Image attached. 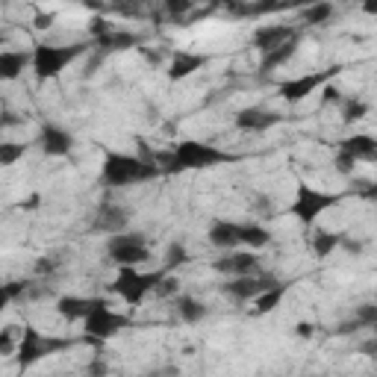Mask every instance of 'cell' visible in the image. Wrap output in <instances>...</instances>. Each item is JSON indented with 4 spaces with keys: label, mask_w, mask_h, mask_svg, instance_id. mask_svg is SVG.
<instances>
[{
    "label": "cell",
    "mask_w": 377,
    "mask_h": 377,
    "mask_svg": "<svg viewBox=\"0 0 377 377\" xmlns=\"http://www.w3.org/2000/svg\"><path fill=\"white\" fill-rule=\"evenodd\" d=\"M160 174H162V168L156 165V156H133V154L109 151L104 156L101 183L109 188H124L133 183H147Z\"/></svg>",
    "instance_id": "6da1fadb"
},
{
    "label": "cell",
    "mask_w": 377,
    "mask_h": 377,
    "mask_svg": "<svg viewBox=\"0 0 377 377\" xmlns=\"http://www.w3.org/2000/svg\"><path fill=\"white\" fill-rule=\"evenodd\" d=\"M233 156L218 151L215 145H206V142H180L171 154L165 156H156V165L162 168V174H180V171H195V168H212V165H224L230 162Z\"/></svg>",
    "instance_id": "7a4b0ae2"
},
{
    "label": "cell",
    "mask_w": 377,
    "mask_h": 377,
    "mask_svg": "<svg viewBox=\"0 0 377 377\" xmlns=\"http://www.w3.org/2000/svg\"><path fill=\"white\" fill-rule=\"evenodd\" d=\"M92 45H36L33 47V71L38 80H53L74 59H80Z\"/></svg>",
    "instance_id": "3957f363"
},
{
    "label": "cell",
    "mask_w": 377,
    "mask_h": 377,
    "mask_svg": "<svg viewBox=\"0 0 377 377\" xmlns=\"http://www.w3.org/2000/svg\"><path fill=\"white\" fill-rule=\"evenodd\" d=\"M71 345H74V339H56V336H45V333H38L33 324H27L24 333H21V342H18V354L15 356H18V365L27 369V365H36L38 360H45V356L71 348Z\"/></svg>",
    "instance_id": "277c9868"
},
{
    "label": "cell",
    "mask_w": 377,
    "mask_h": 377,
    "mask_svg": "<svg viewBox=\"0 0 377 377\" xmlns=\"http://www.w3.org/2000/svg\"><path fill=\"white\" fill-rule=\"evenodd\" d=\"M162 274L168 271H151V274H142L138 269H118V277L112 280V286H109V292L124 297L130 306L142 304L147 295H154L156 283L162 280Z\"/></svg>",
    "instance_id": "5b68a950"
},
{
    "label": "cell",
    "mask_w": 377,
    "mask_h": 377,
    "mask_svg": "<svg viewBox=\"0 0 377 377\" xmlns=\"http://www.w3.org/2000/svg\"><path fill=\"white\" fill-rule=\"evenodd\" d=\"M106 254L118 269H136L138 263H147L154 260L151 247H147L145 236L142 233H118V236H109L106 242Z\"/></svg>",
    "instance_id": "8992f818"
},
{
    "label": "cell",
    "mask_w": 377,
    "mask_h": 377,
    "mask_svg": "<svg viewBox=\"0 0 377 377\" xmlns=\"http://www.w3.org/2000/svg\"><path fill=\"white\" fill-rule=\"evenodd\" d=\"M127 324H130L127 315L112 313L104 297H95V306H92V313H88V319L83 321V330H86V339L88 342L101 345L104 339H109V336H115L118 330H124Z\"/></svg>",
    "instance_id": "52a82bcc"
},
{
    "label": "cell",
    "mask_w": 377,
    "mask_h": 377,
    "mask_svg": "<svg viewBox=\"0 0 377 377\" xmlns=\"http://www.w3.org/2000/svg\"><path fill=\"white\" fill-rule=\"evenodd\" d=\"M336 204H339V195H327V192H319V188L301 183V186H297L295 201H292V206H289V212H292L301 224H313L321 212H327V210H330V206H336Z\"/></svg>",
    "instance_id": "ba28073f"
},
{
    "label": "cell",
    "mask_w": 377,
    "mask_h": 377,
    "mask_svg": "<svg viewBox=\"0 0 377 377\" xmlns=\"http://www.w3.org/2000/svg\"><path fill=\"white\" fill-rule=\"evenodd\" d=\"M339 71H342V65H330V68H324V71H310V74L295 77V80H286V83H280V97L286 104H301L315 88H324Z\"/></svg>",
    "instance_id": "9c48e42d"
},
{
    "label": "cell",
    "mask_w": 377,
    "mask_h": 377,
    "mask_svg": "<svg viewBox=\"0 0 377 377\" xmlns=\"http://www.w3.org/2000/svg\"><path fill=\"white\" fill-rule=\"evenodd\" d=\"M277 280L271 274H254V277H230L227 283H221V292L233 301H256L263 292L274 289Z\"/></svg>",
    "instance_id": "30bf717a"
},
{
    "label": "cell",
    "mask_w": 377,
    "mask_h": 377,
    "mask_svg": "<svg viewBox=\"0 0 377 377\" xmlns=\"http://www.w3.org/2000/svg\"><path fill=\"white\" fill-rule=\"evenodd\" d=\"M212 271L224 277H254L260 271V256L254 251H227L224 256H218L212 263Z\"/></svg>",
    "instance_id": "8fae6325"
},
{
    "label": "cell",
    "mask_w": 377,
    "mask_h": 377,
    "mask_svg": "<svg viewBox=\"0 0 377 377\" xmlns=\"http://www.w3.org/2000/svg\"><path fill=\"white\" fill-rule=\"evenodd\" d=\"M236 130H245V133H265L277 127L283 121L280 112H274V109H263V106H247L242 112H236Z\"/></svg>",
    "instance_id": "7c38bea8"
},
{
    "label": "cell",
    "mask_w": 377,
    "mask_h": 377,
    "mask_svg": "<svg viewBox=\"0 0 377 377\" xmlns=\"http://www.w3.org/2000/svg\"><path fill=\"white\" fill-rule=\"evenodd\" d=\"M292 38H297V27H292V24H263V27L254 29L251 45L260 53H269V51H274V47L292 42Z\"/></svg>",
    "instance_id": "4fadbf2b"
},
{
    "label": "cell",
    "mask_w": 377,
    "mask_h": 377,
    "mask_svg": "<svg viewBox=\"0 0 377 377\" xmlns=\"http://www.w3.org/2000/svg\"><path fill=\"white\" fill-rule=\"evenodd\" d=\"M127 224H130V212H127L124 206H118V204H101L97 206V212H95V221H92L95 230L109 233V236L124 233Z\"/></svg>",
    "instance_id": "5bb4252c"
},
{
    "label": "cell",
    "mask_w": 377,
    "mask_h": 377,
    "mask_svg": "<svg viewBox=\"0 0 377 377\" xmlns=\"http://www.w3.org/2000/svg\"><path fill=\"white\" fill-rule=\"evenodd\" d=\"M38 147H42L45 156H68L74 147V138L68 130H62V127L45 124L42 133H38Z\"/></svg>",
    "instance_id": "9a60e30c"
},
{
    "label": "cell",
    "mask_w": 377,
    "mask_h": 377,
    "mask_svg": "<svg viewBox=\"0 0 377 377\" xmlns=\"http://www.w3.org/2000/svg\"><path fill=\"white\" fill-rule=\"evenodd\" d=\"M206 65V56L204 53H192V51H174L171 62H168V80L171 83H180L186 77H192L195 71H201Z\"/></svg>",
    "instance_id": "2e32d148"
},
{
    "label": "cell",
    "mask_w": 377,
    "mask_h": 377,
    "mask_svg": "<svg viewBox=\"0 0 377 377\" xmlns=\"http://www.w3.org/2000/svg\"><path fill=\"white\" fill-rule=\"evenodd\" d=\"M210 242H212V247H221V251H239L242 224H236V221H212Z\"/></svg>",
    "instance_id": "e0dca14e"
},
{
    "label": "cell",
    "mask_w": 377,
    "mask_h": 377,
    "mask_svg": "<svg viewBox=\"0 0 377 377\" xmlns=\"http://www.w3.org/2000/svg\"><path fill=\"white\" fill-rule=\"evenodd\" d=\"M339 151L351 154L356 162H360V160L374 162V160H377V138L369 136V133H354V136H348V138H342V142H339Z\"/></svg>",
    "instance_id": "ac0fdd59"
},
{
    "label": "cell",
    "mask_w": 377,
    "mask_h": 377,
    "mask_svg": "<svg viewBox=\"0 0 377 377\" xmlns=\"http://www.w3.org/2000/svg\"><path fill=\"white\" fill-rule=\"evenodd\" d=\"M95 306V297H80V295H62L56 301V313L65 321H86Z\"/></svg>",
    "instance_id": "d6986e66"
},
{
    "label": "cell",
    "mask_w": 377,
    "mask_h": 377,
    "mask_svg": "<svg viewBox=\"0 0 377 377\" xmlns=\"http://www.w3.org/2000/svg\"><path fill=\"white\" fill-rule=\"evenodd\" d=\"M27 65H33V53H24V51H3V53H0V80H6V83L18 80Z\"/></svg>",
    "instance_id": "ffe728a7"
},
{
    "label": "cell",
    "mask_w": 377,
    "mask_h": 377,
    "mask_svg": "<svg viewBox=\"0 0 377 377\" xmlns=\"http://www.w3.org/2000/svg\"><path fill=\"white\" fill-rule=\"evenodd\" d=\"M136 45H138V36L130 33V29H112L109 36H104V38H97V42H95V47H97L101 53L130 51V47H136Z\"/></svg>",
    "instance_id": "44dd1931"
},
{
    "label": "cell",
    "mask_w": 377,
    "mask_h": 377,
    "mask_svg": "<svg viewBox=\"0 0 377 377\" xmlns=\"http://www.w3.org/2000/svg\"><path fill=\"white\" fill-rule=\"evenodd\" d=\"M297 45H301V36L292 38V42H286V45H280V47H274V51H269V53H263L260 71H277V68H283L297 53Z\"/></svg>",
    "instance_id": "7402d4cb"
},
{
    "label": "cell",
    "mask_w": 377,
    "mask_h": 377,
    "mask_svg": "<svg viewBox=\"0 0 377 377\" xmlns=\"http://www.w3.org/2000/svg\"><path fill=\"white\" fill-rule=\"evenodd\" d=\"M242 245L251 247V251H260V247L271 245V230L260 221H247L242 224Z\"/></svg>",
    "instance_id": "603a6c76"
},
{
    "label": "cell",
    "mask_w": 377,
    "mask_h": 377,
    "mask_svg": "<svg viewBox=\"0 0 377 377\" xmlns=\"http://www.w3.org/2000/svg\"><path fill=\"white\" fill-rule=\"evenodd\" d=\"M177 315H180L186 324H197L206 319V304L192 295H183V297H177Z\"/></svg>",
    "instance_id": "cb8c5ba5"
},
{
    "label": "cell",
    "mask_w": 377,
    "mask_h": 377,
    "mask_svg": "<svg viewBox=\"0 0 377 377\" xmlns=\"http://www.w3.org/2000/svg\"><path fill=\"white\" fill-rule=\"evenodd\" d=\"M286 292H289V283H277L274 289L263 292V295L254 301V315H269V313H274L277 306H280V301H283Z\"/></svg>",
    "instance_id": "d4e9b609"
},
{
    "label": "cell",
    "mask_w": 377,
    "mask_h": 377,
    "mask_svg": "<svg viewBox=\"0 0 377 377\" xmlns=\"http://www.w3.org/2000/svg\"><path fill=\"white\" fill-rule=\"evenodd\" d=\"M342 245V233H333V230H315L313 236V254L319 260H327L333 251H339Z\"/></svg>",
    "instance_id": "484cf974"
},
{
    "label": "cell",
    "mask_w": 377,
    "mask_h": 377,
    "mask_svg": "<svg viewBox=\"0 0 377 377\" xmlns=\"http://www.w3.org/2000/svg\"><path fill=\"white\" fill-rule=\"evenodd\" d=\"M330 18H333V3H313L301 12V21L306 27H321L330 21Z\"/></svg>",
    "instance_id": "4316f807"
},
{
    "label": "cell",
    "mask_w": 377,
    "mask_h": 377,
    "mask_svg": "<svg viewBox=\"0 0 377 377\" xmlns=\"http://www.w3.org/2000/svg\"><path fill=\"white\" fill-rule=\"evenodd\" d=\"M365 115H369V104L360 101V97H345V104H342V121L345 124H356V121H363Z\"/></svg>",
    "instance_id": "83f0119b"
},
{
    "label": "cell",
    "mask_w": 377,
    "mask_h": 377,
    "mask_svg": "<svg viewBox=\"0 0 377 377\" xmlns=\"http://www.w3.org/2000/svg\"><path fill=\"white\" fill-rule=\"evenodd\" d=\"M24 154H27L24 142H3V145H0V165H3V168L15 165L18 160H24Z\"/></svg>",
    "instance_id": "f1b7e54d"
},
{
    "label": "cell",
    "mask_w": 377,
    "mask_h": 377,
    "mask_svg": "<svg viewBox=\"0 0 377 377\" xmlns=\"http://www.w3.org/2000/svg\"><path fill=\"white\" fill-rule=\"evenodd\" d=\"M188 260V251H186V245L183 242H171L165 247V271H174V269H180V265Z\"/></svg>",
    "instance_id": "f546056e"
},
{
    "label": "cell",
    "mask_w": 377,
    "mask_h": 377,
    "mask_svg": "<svg viewBox=\"0 0 377 377\" xmlns=\"http://www.w3.org/2000/svg\"><path fill=\"white\" fill-rule=\"evenodd\" d=\"M33 292V283L29 280H9L3 283V301H18V297H27Z\"/></svg>",
    "instance_id": "4dcf8cb0"
},
{
    "label": "cell",
    "mask_w": 377,
    "mask_h": 377,
    "mask_svg": "<svg viewBox=\"0 0 377 377\" xmlns=\"http://www.w3.org/2000/svg\"><path fill=\"white\" fill-rule=\"evenodd\" d=\"M177 292H180V280H177L174 274H162V280L156 283V289H154L156 297H174Z\"/></svg>",
    "instance_id": "1f68e13d"
},
{
    "label": "cell",
    "mask_w": 377,
    "mask_h": 377,
    "mask_svg": "<svg viewBox=\"0 0 377 377\" xmlns=\"http://www.w3.org/2000/svg\"><path fill=\"white\" fill-rule=\"evenodd\" d=\"M354 319L360 321L363 327H372V330H374V327H377V301L374 304H360V306H356Z\"/></svg>",
    "instance_id": "d6a6232c"
},
{
    "label": "cell",
    "mask_w": 377,
    "mask_h": 377,
    "mask_svg": "<svg viewBox=\"0 0 377 377\" xmlns=\"http://www.w3.org/2000/svg\"><path fill=\"white\" fill-rule=\"evenodd\" d=\"M15 330L18 327H3V330H0V354L3 356H12V354H18V345H15Z\"/></svg>",
    "instance_id": "836d02e7"
},
{
    "label": "cell",
    "mask_w": 377,
    "mask_h": 377,
    "mask_svg": "<svg viewBox=\"0 0 377 377\" xmlns=\"http://www.w3.org/2000/svg\"><path fill=\"white\" fill-rule=\"evenodd\" d=\"M333 168H336V174H342V177H354V168H356V160L351 154H345L339 151L336 154V160H333Z\"/></svg>",
    "instance_id": "e575fe53"
},
{
    "label": "cell",
    "mask_w": 377,
    "mask_h": 377,
    "mask_svg": "<svg viewBox=\"0 0 377 377\" xmlns=\"http://www.w3.org/2000/svg\"><path fill=\"white\" fill-rule=\"evenodd\" d=\"M112 29H118V27L112 21H106V18H92V21H88V36H92L95 42H97V38H104V36H109Z\"/></svg>",
    "instance_id": "d590c367"
},
{
    "label": "cell",
    "mask_w": 377,
    "mask_h": 377,
    "mask_svg": "<svg viewBox=\"0 0 377 377\" xmlns=\"http://www.w3.org/2000/svg\"><path fill=\"white\" fill-rule=\"evenodd\" d=\"M192 9H195L192 0H165V12H168V15H174V18L188 15Z\"/></svg>",
    "instance_id": "8d00e7d4"
},
{
    "label": "cell",
    "mask_w": 377,
    "mask_h": 377,
    "mask_svg": "<svg viewBox=\"0 0 377 377\" xmlns=\"http://www.w3.org/2000/svg\"><path fill=\"white\" fill-rule=\"evenodd\" d=\"M321 104H324V106H336V104H345V97H342L339 88L327 83V86L321 88Z\"/></svg>",
    "instance_id": "74e56055"
},
{
    "label": "cell",
    "mask_w": 377,
    "mask_h": 377,
    "mask_svg": "<svg viewBox=\"0 0 377 377\" xmlns=\"http://www.w3.org/2000/svg\"><path fill=\"white\" fill-rule=\"evenodd\" d=\"M356 351H360L363 356H369V360H377V336H372V339H365L356 345Z\"/></svg>",
    "instance_id": "f35d334b"
},
{
    "label": "cell",
    "mask_w": 377,
    "mask_h": 377,
    "mask_svg": "<svg viewBox=\"0 0 377 377\" xmlns=\"http://www.w3.org/2000/svg\"><path fill=\"white\" fill-rule=\"evenodd\" d=\"M313 333H315V324L313 321H297L295 324V336H297V339H313Z\"/></svg>",
    "instance_id": "ab89813d"
},
{
    "label": "cell",
    "mask_w": 377,
    "mask_h": 377,
    "mask_svg": "<svg viewBox=\"0 0 377 377\" xmlns=\"http://www.w3.org/2000/svg\"><path fill=\"white\" fill-rule=\"evenodd\" d=\"M254 210L263 212V215H271V201H269V195H256V197H254Z\"/></svg>",
    "instance_id": "60d3db41"
},
{
    "label": "cell",
    "mask_w": 377,
    "mask_h": 377,
    "mask_svg": "<svg viewBox=\"0 0 377 377\" xmlns=\"http://www.w3.org/2000/svg\"><path fill=\"white\" fill-rule=\"evenodd\" d=\"M88 377H106V363L101 360V356L88 363Z\"/></svg>",
    "instance_id": "b9f144b4"
},
{
    "label": "cell",
    "mask_w": 377,
    "mask_h": 377,
    "mask_svg": "<svg viewBox=\"0 0 377 377\" xmlns=\"http://www.w3.org/2000/svg\"><path fill=\"white\" fill-rule=\"evenodd\" d=\"M56 21V15L53 12H38L36 15V29H47V27H53Z\"/></svg>",
    "instance_id": "7bdbcfd3"
},
{
    "label": "cell",
    "mask_w": 377,
    "mask_h": 377,
    "mask_svg": "<svg viewBox=\"0 0 377 377\" xmlns=\"http://www.w3.org/2000/svg\"><path fill=\"white\" fill-rule=\"evenodd\" d=\"M36 271H38V274H53V271H56V263L47 260V256H42V260L36 263Z\"/></svg>",
    "instance_id": "ee69618b"
},
{
    "label": "cell",
    "mask_w": 377,
    "mask_h": 377,
    "mask_svg": "<svg viewBox=\"0 0 377 377\" xmlns=\"http://www.w3.org/2000/svg\"><path fill=\"white\" fill-rule=\"evenodd\" d=\"M339 247H345V251H348V254H360V251H363V245L356 242V239H348V236H345V233H342V245H339Z\"/></svg>",
    "instance_id": "f6af8a7d"
},
{
    "label": "cell",
    "mask_w": 377,
    "mask_h": 377,
    "mask_svg": "<svg viewBox=\"0 0 377 377\" xmlns=\"http://www.w3.org/2000/svg\"><path fill=\"white\" fill-rule=\"evenodd\" d=\"M360 197L363 201H369V204H377V183H369V188H363Z\"/></svg>",
    "instance_id": "bcb514c9"
},
{
    "label": "cell",
    "mask_w": 377,
    "mask_h": 377,
    "mask_svg": "<svg viewBox=\"0 0 377 377\" xmlns=\"http://www.w3.org/2000/svg\"><path fill=\"white\" fill-rule=\"evenodd\" d=\"M360 327H363V324L354 319V321H345V324H339V327H336V333H342V336H345V333H354V330H360Z\"/></svg>",
    "instance_id": "7dc6e473"
},
{
    "label": "cell",
    "mask_w": 377,
    "mask_h": 377,
    "mask_svg": "<svg viewBox=\"0 0 377 377\" xmlns=\"http://www.w3.org/2000/svg\"><path fill=\"white\" fill-rule=\"evenodd\" d=\"M177 374H180V372H177V369H174V365H165V369H160V372H154L151 377H177Z\"/></svg>",
    "instance_id": "c3c4849f"
},
{
    "label": "cell",
    "mask_w": 377,
    "mask_h": 377,
    "mask_svg": "<svg viewBox=\"0 0 377 377\" xmlns=\"http://www.w3.org/2000/svg\"><path fill=\"white\" fill-rule=\"evenodd\" d=\"M363 12H365V15H377V0H365V3H363Z\"/></svg>",
    "instance_id": "681fc988"
},
{
    "label": "cell",
    "mask_w": 377,
    "mask_h": 377,
    "mask_svg": "<svg viewBox=\"0 0 377 377\" xmlns=\"http://www.w3.org/2000/svg\"><path fill=\"white\" fill-rule=\"evenodd\" d=\"M18 124V118L12 115V112H9V109H6V112H3V127H15Z\"/></svg>",
    "instance_id": "f907efd6"
}]
</instances>
